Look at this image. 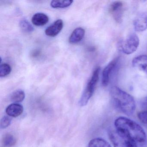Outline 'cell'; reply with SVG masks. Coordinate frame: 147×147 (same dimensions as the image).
<instances>
[{
	"label": "cell",
	"mask_w": 147,
	"mask_h": 147,
	"mask_svg": "<svg viewBox=\"0 0 147 147\" xmlns=\"http://www.w3.org/2000/svg\"><path fill=\"white\" fill-rule=\"evenodd\" d=\"M116 129L129 137L137 144H143L147 141V135L143 128L135 121L126 117H120L114 122Z\"/></svg>",
	"instance_id": "cell-1"
},
{
	"label": "cell",
	"mask_w": 147,
	"mask_h": 147,
	"mask_svg": "<svg viewBox=\"0 0 147 147\" xmlns=\"http://www.w3.org/2000/svg\"><path fill=\"white\" fill-rule=\"evenodd\" d=\"M110 93L114 104L123 113L128 116L134 113L136 103L131 95L117 86L113 87Z\"/></svg>",
	"instance_id": "cell-2"
},
{
	"label": "cell",
	"mask_w": 147,
	"mask_h": 147,
	"mask_svg": "<svg viewBox=\"0 0 147 147\" xmlns=\"http://www.w3.org/2000/svg\"><path fill=\"white\" fill-rule=\"evenodd\" d=\"M100 70V67H97L93 72L92 77L88 82L79 101V104L81 106L86 105L92 96L98 81Z\"/></svg>",
	"instance_id": "cell-3"
},
{
	"label": "cell",
	"mask_w": 147,
	"mask_h": 147,
	"mask_svg": "<svg viewBox=\"0 0 147 147\" xmlns=\"http://www.w3.org/2000/svg\"><path fill=\"white\" fill-rule=\"evenodd\" d=\"M109 138L114 147H137V144L117 130L109 132Z\"/></svg>",
	"instance_id": "cell-4"
},
{
	"label": "cell",
	"mask_w": 147,
	"mask_h": 147,
	"mask_svg": "<svg viewBox=\"0 0 147 147\" xmlns=\"http://www.w3.org/2000/svg\"><path fill=\"white\" fill-rule=\"evenodd\" d=\"M139 45V38L135 33H131L119 42V49L125 55H131L137 50Z\"/></svg>",
	"instance_id": "cell-5"
},
{
	"label": "cell",
	"mask_w": 147,
	"mask_h": 147,
	"mask_svg": "<svg viewBox=\"0 0 147 147\" xmlns=\"http://www.w3.org/2000/svg\"><path fill=\"white\" fill-rule=\"evenodd\" d=\"M125 11V5L122 1H114L112 3L109 8L110 13L115 21L120 24L123 20Z\"/></svg>",
	"instance_id": "cell-6"
},
{
	"label": "cell",
	"mask_w": 147,
	"mask_h": 147,
	"mask_svg": "<svg viewBox=\"0 0 147 147\" xmlns=\"http://www.w3.org/2000/svg\"><path fill=\"white\" fill-rule=\"evenodd\" d=\"M119 60V57L113 59L107 64L103 70L102 72V84L104 86H107L109 84L111 76L117 67Z\"/></svg>",
	"instance_id": "cell-7"
},
{
	"label": "cell",
	"mask_w": 147,
	"mask_h": 147,
	"mask_svg": "<svg viewBox=\"0 0 147 147\" xmlns=\"http://www.w3.org/2000/svg\"><path fill=\"white\" fill-rule=\"evenodd\" d=\"M133 26L135 30L138 32H142L147 29V13H140L137 15L133 21Z\"/></svg>",
	"instance_id": "cell-8"
},
{
	"label": "cell",
	"mask_w": 147,
	"mask_h": 147,
	"mask_svg": "<svg viewBox=\"0 0 147 147\" xmlns=\"http://www.w3.org/2000/svg\"><path fill=\"white\" fill-rule=\"evenodd\" d=\"M63 26V20L61 19L57 20L46 29L45 34L47 36L52 37L56 36L61 32Z\"/></svg>",
	"instance_id": "cell-9"
},
{
	"label": "cell",
	"mask_w": 147,
	"mask_h": 147,
	"mask_svg": "<svg viewBox=\"0 0 147 147\" xmlns=\"http://www.w3.org/2000/svg\"><path fill=\"white\" fill-rule=\"evenodd\" d=\"M134 67L147 75V55H141L135 57L132 61Z\"/></svg>",
	"instance_id": "cell-10"
},
{
	"label": "cell",
	"mask_w": 147,
	"mask_h": 147,
	"mask_svg": "<svg viewBox=\"0 0 147 147\" xmlns=\"http://www.w3.org/2000/svg\"><path fill=\"white\" fill-rule=\"evenodd\" d=\"M24 111V107L18 103H13L9 105L6 108L7 114L13 117H17L22 114Z\"/></svg>",
	"instance_id": "cell-11"
},
{
	"label": "cell",
	"mask_w": 147,
	"mask_h": 147,
	"mask_svg": "<svg viewBox=\"0 0 147 147\" xmlns=\"http://www.w3.org/2000/svg\"><path fill=\"white\" fill-rule=\"evenodd\" d=\"M85 34V30L81 27H78L74 30L70 35L69 39V42L70 44H74L80 42Z\"/></svg>",
	"instance_id": "cell-12"
},
{
	"label": "cell",
	"mask_w": 147,
	"mask_h": 147,
	"mask_svg": "<svg viewBox=\"0 0 147 147\" xmlns=\"http://www.w3.org/2000/svg\"><path fill=\"white\" fill-rule=\"evenodd\" d=\"M49 21V18L46 14L41 13H36L32 19V22L36 26H43Z\"/></svg>",
	"instance_id": "cell-13"
},
{
	"label": "cell",
	"mask_w": 147,
	"mask_h": 147,
	"mask_svg": "<svg viewBox=\"0 0 147 147\" xmlns=\"http://www.w3.org/2000/svg\"><path fill=\"white\" fill-rule=\"evenodd\" d=\"M88 147H111V146L105 139L98 138L92 139L88 144Z\"/></svg>",
	"instance_id": "cell-14"
},
{
	"label": "cell",
	"mask_w": 147,
	"mask_h": 147,
	"mask_svg": "<svg viewBox=\"0 0 147 147\" xmlns=\"http://www.w3.org/2000/svg\"><path fill=\"white\" fill-rule=\"evenodd\" d=\"M25 98L24 92L21 89L16 90L12 93L11 95V100L14 103L22 102Z\"/></svg>",
	"instance_id": "cell-15"
},
{
	"label": "cell",
	"mask_w": 147,
	"mask_h": 147,
	"mask_svg": "<svg viewBox=\"0 0 147 147\" xmlns=\"http://www.w3.org/2000/svg\"><path fill=\"white\" fill-rule=\"evenodd\" d=\"M74 1L71 0L66 1H52L51 6L54 8H64L70 6Z\"/></svg>",
	"instance_id": "cell-16"
},
{
	"label": "cell",
	"mask_w": 147,
	"mask_h": 147,
	"mask_svg": "<svg viewBox=\"0 0 147 147\" xmlns=\"http://www.w3.org/2000/svg\"><path fill=\"white\" fill-rule=\"evenodd\" d=\"M17 140L15 137L10 134H6L2 139V144L5 147H10L16 144Z\"/></svg>",
	"instance_id": "cell-17"
},
{
	"label": "cell",
	"mask_w": 147,
	"mask_h": 147,
	"mask_svg": "<svg viewBox=\"0 0 147 147\" xmlns=\"http://www.w3.org/2000/svg\"><path fill=\"white\" fill-rule=\"evenodd\" d=\"M20 26L22 31L26 33L32 32L34 30V28L30 23L26 19H23L20 22Z\"/></svg>",
	"instance_id": "cell-18"
},
{
	"label": "cell",
	"mask_w": 147,
	"mask_h": 147,
	"mask_svg": "<svg viewBox=\"0 0 147 147\" xmlns=\"http://www.w3.org/2000/svg\"><path fill=\"white\" fill-rule=\"evenodd\" d=\"M11 71V67L7 63H3L0 66V76L4 77L10 74Z\"/></svg>",
	"instance_id": "cell-19"
},
{
	"label": "cell",
	"mask_w": 147,
	"mask_h": 147,
	"mask_svg": "<svg viewBox=\"0 0 147 147\" xmlns=\"http://www.w3.org/2000/svg\"><path fill=\"white\" fill-rule=\"evenodd\" d=\"M11 119L8 116H5L0 121L1 129H5L10 125L11 122Z\"/></svg>",
	"instance_id": "cell-20"
},
{
	"label": "cell",
	"mask_w": 147,
	"mask_h": 147,
	"mask_svg": "<svg viewBox=\"0 0 147 147\" xmlns=\"http://www.w3.org/2000/svg\"><path fill=\"white\" fill-rule=\"evenodd\" d=\"M137 116L141 122L147 125V111L139 112L138 113Z\"/></svg>",
	"instance_id": "cell-21"
}]
</instances>
